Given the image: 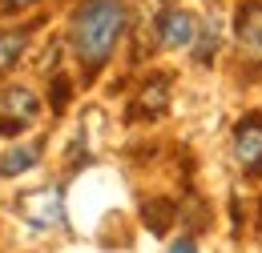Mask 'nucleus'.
<instances>
[{"label":"nucleus","mask_w":262,"mask_h":253,"mask_svg":"<svg viewBox=\"0 0 262 253\" xmlns=\"http://www.w3.org/2000/svg\"><path fill=\"white\" fill-rule=\"evenodd\" d=\"M125 32V0H85L73 16V48L85 64V72H97L113 57L117 40Z\"/></svg>","instance_id":"f257e3e1"},{"label":"nucleus","mask_w":262,"mask_h":253,"mask_svg":"<svg viewBox=\"0 0 262 253\" xmlns=\"http://www.w3.org/2000/svg\"><path fill=\"white\" fill-rule=\"evenodd\" d=\"M20 217L36 229H53V225H65V197L61 189H33L16 201Z\"/></svg>","instance_id":"f03ea898"},{"label":"nucleus","mask_w":262,"mask_h":253,"mask_svg":"<svg viewBox=\"0 0 262 253\" xmlns=\"http://www.w3.org/2000/svg\"><path fill=\"white\" fill-rule=\"evenodd\" d=\"M234 157L242 165V173L250 177L262 173V113H246L234 125Z\"/></svg>","instance_id":"7ed1b4c3"},{"label":"nucleus","mask_w":262,"mask_h":253,"mask_svg":"<svg viewBox=\"0 0 262 253\" xmlns=\"http://www.w3.org/2000/svg\"><path fill=\"white\" fill-rule=\"evenodd\" d=\"M234 36H238L242 57L250 64H262V0H242L234 16Z\"/></svg>","instance_id":"20e7f679"},{"label":"nucleus","mask_w":262,"mask_h":253,"mask_svg":"<svg viewBox=\"0 0 262 253\" xmlns=\"http://www.w3.org/2000/svg\"><path fill=\"white\" fill-rule=\"evenodd\" d=\"M36 117V96L29 89H4L0 93V137L20 133Z\"/></svg>","instance_id":"39448f33"},{"label":"nucleus","mask_w":262,"mask_h":253,"mask_svg":"<svg viewBox=\"0 0 262 253\" xmlns=\"http://www.w3.org/2000/svg\"><path fill=\"white\" fill-rule=\"evenodd\" d=\"M202 29H198V16L194 12H186V8H169L162 16V24H158V40H162L165 48H190Z\"/></svg>","instance_id":"423d86ee"},{"label":"nucleus","mask_w":262,"mask_h":253,"mask_svg":"<svg viewBox=\"0 0 262 253\" xmlns=\"http://www.w3.org/2000/svg\"><path fill=\"white\" fill-rule=\"evenodd\" d=\"M25 44H29V32L25 29H0V72H8L12 64L20 61Z\"/></svg>","instance_id":"0eeeda50"},{"label":"nucleus","mask_w":262,"mask_h":253,"mask_svg":"<svg viewBox=\"0 0 262 253\" xmlns=\"http://www.w3.org/2000/svg\"><path fill=\"white\" fill-rule=\"evenodd\" d=\"M40 157V149L36 145H20V149H8L4 157H0V177H16V173H29Z\"/></svg>","instance_id":"6e6552de"},{"label":"nucleus","mask_w":262,"mask_h":253,"mask_svg":"<svg viewBox=\"0 0 262 253\" xmlns=\"http://www.w3.org/2000/svg\"><path fill=\"white\" fill-rule=\"evenodd\" d=\"M165 105H169V81L165 77H149L141 85V109L149 117H158V113H165Z\"/></svg>","instance_id":"1a4fd4ad"},{"label":"nucleus","mask_w":262,"mask_h":253,"mask_svg":"<svg viewBox=\"0 0 262 253\" xmlns=\"http://www.w3.org/2000/svg\"><path fill=\"white\" fill-rule=\"evenodd\" d=\"M141 213H145V225H149L154 233H165V225H169V213H173V209H169V201H149Z\"/></svg>","instance_id":"9d476101"},{"label":"nucleus","mask_w":262,"mask_h":253,"mask_svg":"<svg viewBox=\"0 0 262 253\" xmlns=\"http://www.w3.org/2000/svg\"><path fill=\"white\" fill-rule=\"evenodd\" d=\"M214 44H218V36H214V29L210 32H202V40H198V61H206V57H214Z\"/></svg>","instance_id":"9b49d317"},{"label":"nucleus","mask_w":262,"mask_h":253,"mask_svg":"<svg viewBox=\"0 0 262 253\" xmlns=\"http://www.w3.org/2000/svg\"><path fill=\"white\" fill-rule=\"evenodd\" d=\"M65 96H69V81H65V77H57V85H53V109H57V113L65 109Z\"/></svg>","instance_id":"f8f14e48"},{"label":"nucleus","mask_w":262,"mask_h":253,"mask_svg":"<svg viewBox=\"0 0 262 253\" xmlns=\"http://www.w3.org/2000/svg\"><path fill=\"white\" fill-rule=\"evenodd\" d=\"M169 253H198V245L190 241V237H178V241L169 245Z\"/></svg>","instance_id":"ddd939ff"},{"label":"nucleus","mask_w":262,"mask_h":253,"mask_svg":"<svg viewBox=\"0 0 262 253\" xmlns=\"http://www.w3.org/2000/svg\"><path fill=\"white\" fill-rule=\"evenodd\" d=\"M29 4H36V0H0V8H4V12H16V8H29Z\"/></svg>","instance_id":"4468645a"}]
</instances>
